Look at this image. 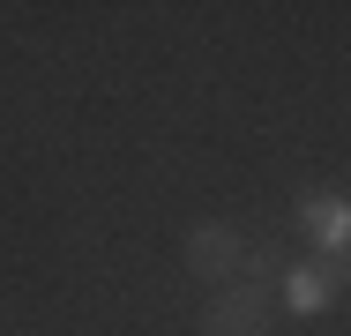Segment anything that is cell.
Instances as JSON below:
<instances>
[{
    "label": "cell",
    "mask_w": 351,
    "mask_h": 336,
    "mask_svg": "<svg viewBox=\"0 0 351 336\" xmlns=\"http://www.w3.org/2000/svg\"><path fill=\"white\" fill-rule=\"evenodd\" d=\"M239 262H247V239H239L232 224H195V232H187V269H195V276L232 284V276H239Z\"/></svg>",
    "instance_id": "6da1fadb"
},
{
    "label": "cell",
    "mask_w": 351,
    "mask_h": 336,
    "mask_svg": "<svg viewBox=\"0 0 351 336\" xmlns=\"http://www.w3.org/2000/svg\"><path fill=\"white\" fill-rule=\"evenodd\" d=\"M202 329L210 336H269V299L254 284H239V291H224L210 314H202Z\"/></svg>",
    "instance_id": "7a4b0ae2"
},
{
    "label": "cell",
    "mask_w": 351,
    "mask_h": 336,
    "mask_svg": "<svg viewBox=\"0 0 351 336\" xmlns=\"http://www.w3.org/2000/svg\"><path fill=\"white\" fill-rule=\"evenodd\" d=\"M306 224H314V239H322V247H351V202H314V209H306Z\"/></svg>",
    "instance_id": "3957f363"
},
{
    "label": "cell",
    "mask_w": 351,
    "mask_h": 336,
    "mask_svg": "<svg viewBox=\"0 0 351 336\" xmlns=\"http://www.w3.org/2000/svg\"><path fill=\"white\" fill-rule=\"evenodd\" d=\"M284 299H291V314H322V299H329V276H322V269H291Z\"/></svg>",
    "instance_id": "277c9868"
}]
</instances>
